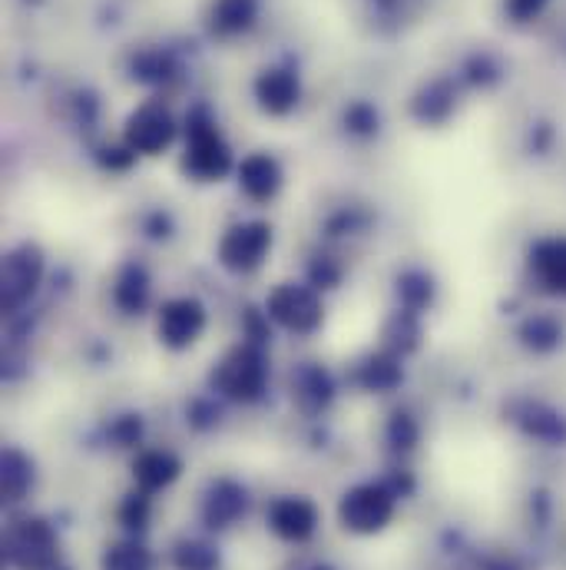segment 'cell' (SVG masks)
<instances>
[{
	"mask_svg": "<svg viewBox=\"0 0 566 570\" xmlns=\"http://www.w3.org/2000/svg\"><path fill=\"white\" fill-rule=\"evenodd\" d=\"M202 328H206V312L196 298H172L169 305H162L159 322H156L159 342L169 348L192 345L202 335Z\"/></svg>",
	"mask_w": 566,
	"mask_h": 570,
	"instance_id": "1",
	"label": "cell"
},
{
	"mask_svg": "<svg viewBox=\"0 0 566 570\" xmlns=\"http://www.w3.org/2000/svg\"><path fill=\"white\" fill-rule=\"evenodd\" d=\"M269 246H272V233L266 226H236L232 233H226L219 256L222 266H229L232 273H252L262 266Z\"/></svg>",
	"mask_w": 566,
	"mask_h": 570,
	"instance_id": "2",
	"label": "cell"
},
{
	"mask_svg": "<svg viewBox=\"0 0 566 570\" xmlns=\"http://www.w3.org/2000/svg\"><path fill=\"white\" fill-rule=\"evenodd\" d=\"M391 498L381 491V488H358L351 491L345 501H341V521L345 528L358 531V534H371V531H381L388 521H391Z\"/></svg>",
	"mask_w": 566,
	"mask_h": 570,
	"instance_id": "3",
	"label": "cell"
},
{
	"mask_svg": "<svg viewBox=\"0 0 566 570\" xmlns=\"http://www.w3.org/2000/svg\"><path fill=\"white\" fill-rule=\"evenodd\" d=\"M269 312L291 332H311L321 322V305L315 302L308 288H298V285L276 288L269 298Z\"/></svg>",
	"mask_w": 566,
	"mask_h": 570,
	"instance_id": "4",
	"label": "cell"
},
{
	"mask_svg": "<svg viewBox=\"0 0 566 570\" xmlns=\"http://www.w3.org/2000/svg\"><path fill=\"white\" fill-rule=\"evenodd\" d=\"M10 558L17 568L47 570L53 564V534L40 521H23V528L10 534Z\"/></svg>",
	"mask_w": 566,
	"mask_h": 570,
	"instance_id": "5",
	"label": "cell"
},
{
	"mask_svg": "<svg viewBox=\"0 0 566 570\" xmlns=\"http://www.w3.org/2000/svg\"><path fill=\"white\" fill-rule=\"evenodd\" d=\"M262 379H266L262 362H259V355L249 352V348L232 352V355L222 362V368H219V385H222L229 395H236V399H252V395H259Z\"/></svg>",
	"mask_w": 566,
	"mask_h": 570,
	"instance_id": "6",
	"label": "cell"
},
{
	"mask_svg": "<svg viewBox=\"0 0 566 570\" xmlns=\"http://www.w3.org/2000/svg\"><path fill=\"white\" fill-rule=\"evenodd\" d=\"M272 528L285 541H305L315 531V508L301 498H282L272 504Z\"/></svg>",
	"mask_w": 566,
	"mask_h": 570,
	"instance_id": "7",
	"label": "cell"
},
{
	"mask_svg": "<svg viewBox=\"0 0 566 570\" xmlns=\"http://www.w3.org/2000/svg\"><path fill=\"white\" fill-rule=\"evenodd\" d=\"M276 183H279V173L269 159H249L246 169H242V186L249 189V196L256 199H266L276 193Z\"/></svg>",
	"mask_w": 566,
	"mask_h": 570,
	"instance_id": "8",
	"label": "cell"
},
{
	"mask_svg": "<svg viewBox=\"0 0 566 570\" xmlns=\"http://www.w3.org/2000/svg\"><path fill=\"white\" fill-rule=\"evenodd\" d=\"M27 266H30V253H20V256H10V259H7V273H3L7 302H17L20 295H27V292L33 288V283H37V273H40V269L27 273Z\"/></svg>",
	"mask_w": 566,
	"mask_h": 570,
	"instance_id": "9",
	"label": "cell"
},
{
	"mask_svg": "<svg viewBox=\"0 0 566 570\" xmlns=\"http://www.w3.org/2000/svg\"><path fill=\"white\" fill-rule=\"evenodd\" d=\"M137 474H140L142 484L159 488V484H166V481L176 478V461H172L169 454H142Z\"/></svg>",
	"mask_w": 566,
	"mask_h": 570,
	"instance_id": "10",
	"label": "cell"
},
{
	"mask_svg": "<svg viewBox=\"0 0 566 570\" xmlns=\"http://www.w3.org/2000/svg\"><path fill=\"white\" fill-rule=\"evenodd\" d=\"M166 140H169V124H166V117H159V114H142L140 127L133 124V142L142 146V149L166 146Z\"/></svg>",
	"mask_w": 566,
	"mask_h": 570,
	"instance_id": "11",
	"label": "cell"
}]
</instances>
